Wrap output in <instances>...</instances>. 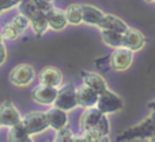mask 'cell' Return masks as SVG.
Masks as SVG:
<instances>
[{
  "mask_svg": "<svg viewBox=\"0 0 155 142\" xmlns=\"http://www.w3.org/2000/svg\"><path fill=\"white\" fill-rule=\"evenodd\" d=\"M155 135V111H151V113L146 119H143L136 126H132L127 129L125 131L120 133L117 135V142H127L134 140H146Z\"/></svg>",
  "mask_w": 155,
  "mask_h": 142,
  "instance_id": "cell-1",
  "label": "cell"
},
{
  "mask_svg": "<svg viewBox=\"0 0 155 142\" xmlns=\"http://www.w3.org/2000/svg\"><path fill=\"white\" fill-rule=\"evenodd\" d=\"M22 124L25 126L26 131L30 135H37L44 133L45 130L49 129V122L46 112L42 111H33V112L26 113L25 116H22Z\"/></svg>",
  "mask_w": 155,
  "mask_h": 142,
  "instance_id": "cell-2",
  "label": "cell"
},
{
  "mask_svg": "<svg viewBox=\"0 0 155 142\" xmlns=\"http://www.w3.org/2000/svg\"><path fill=\"white\" fill-rule=\"evenodd\" d=\"M97 108L101 111L104 115H110V113H116L124 108V101L117 93H114L110 89H106L102 92L98 97V102H97Z\"/></svg>",
  "mask_w": 155,
  "mask_h": 142,
  "instance_id": "cell-3",
  "label": "cell"
},
{
  "mask_svg": "<svg viewBox=\"0 0 155 142\" xmlns=\"http://www.w3.org/2000/svg\"><path fill=\"white\" fill-rule=\"evenodd\" d=\"M35 77H37V74H35V70L33 68V66L26 64V63L15 66L10 71V82L14 86H18V88L31 85Z\"/></svg>",
  "mask_w": 155,
  "mask_h": 142,
  "instance_id": "cell-4",
  "label": "cell"
},
{
  "mask_svg": "<svg viewBox=\"0 0 155 142\" xmlns=\"http://www.w3.org/2000/svg\"><path fill=\"white\" fill-rule=\"evenodd\" d=\"M54 107L64 109L67 112L75 109L78 107V99H76V88L72 83H68L65 86L59 88V94L54 101Z\"/></svg>",
  "mask_w": 155,
  "mask_h": 142,
  "instance_id": "cell-5",
  "label": "cell"
},
{
  "mask_svg": "<svg viewBox=\"0 0 155 142\" xmlns=\"http://www.w3.org/2000/svg\"><path fill=\"white\" fill-rule=\"evenodd\" d=\"M59 94V88L40 85L34 86L31 90V100L40 105H53Z\"/></svg>",
  "mask_w": 155,
  "mask_h": 142,
  "instance_id": "cell-6",
  "label": "cell"
},
{
  "mask_svg": "<svg viewBox=\"0 0 155 142\" xmlns=\"http://www.w3.org/2000/svg\"><path fill=\"white\" fill-rule=\"evenodd\" d=\"M134 54L131 49L128 48H117L110 54V68L116 71H125L129 68L134 60Z\"/></svg>",
  "mask_w": 155,
  "mask_h": 142,
  "instance_id": "cell-7",
  "label": "cell"
},
{
  "mask_svg": "<svg viewBox=\"0 0 155 142\" xmlns=\"http://www.w3.org/2000/svg\"><path fill=\"white\" fill-rule=\"evenodd\" d=\"M22 116L15 104L11 101H4L0 105V124L2 127H10L15 126V124L21 123Z\"/></svg>",
  "mask_w": 155,
  "mask_h": 142,
  "instance_id": "cell-8",
  "label": "cell"
},
{
  "mask_svg": "<svg viewBox=\"0 0 155 142\" xmlns=\"http://www.w3.org/2000/svg\"><path fill=\"white\" fill-rule=\"evenodd\" d=\"M40 83L53 88H61L63 85V72L54 66H46L41 68L37 75Z\"/></svg>",
  "mask_w": 155,
  "mask_h": 142,
  "instance_id": "cell-9",
  "label": "cell"
},
{
  "mask_svg": "<svg viewBox=\"0 0 155 142\" xmlns=\"http://www.w3.org/2000/svg\"><path fill=\"white\" fill-rule=\"evenodd\" d=\"M146 45V38L139 30L134 27H128L125 33H123V47L131 49L132 52H137Z\"/></svg>",
  "mask_w": 155,
  "mask_h": 142,
  "instance_id": "cell-10",
  "label": "cell"
},
{
  "mask_svg": "<svg viewBox=\"0 0 155 142\" xmlns=\"http://www.w3.org/2000/svg\"><path fill=\"white\" fill-rule=\"evenodd\" d=\"M98 97L99 94L95 90L90 88L87 85H80L79 88H76V99H78V107L82 108H93L97 107L98 102Z\"/></svg>",
  "mask_w": 155,
  "mask_h": 142,
  "instance_id": "cell-11",
  "label": "cell"
},
{
  "mask_svg": "<svg viewBox=\"0 0 155 142\" xmlns=\"http://www.w3.org/2000/svg\"><path fill=\"white\" fill-rule=\"evenodd\" d=\"M80 78H82L83 83L87 86H90L93 90H95L98 94H101L102 92H105L107 88V82L105 81V78L101 74L94 71H80Z\"/></svg>",
  "mask_w": 155,
  "mask_h": 142,
  "instance_id": "cell-12",
  "label": "cell"
},
{
  "mask_svg": "<svg viewBox=\"0 0 155 142\" xmlns=\"http://www.w3.org/2000/svg\"><path fill=\"white\" fill-rule=\"evenodd\" d=\"M46 116H48L49 122V129H53L54 131L64 129L68 124V112L54 107V105L46 111Z\"/></svg>",
  "mask_w": 155,
  "mask_h": 142,
  "instance_id": "cell-13",
  "label": "cell"
},
{
  "mask_svg": "<svg viewBox=\"0 0 155 142\" xmlns=\"http://www.w3.org/2000/svg\"><path fill=\"white\" fill-rule=\"evenodd\" d=\"M46 19L49 23V29L54 30V32H60L64 30L68 25L67 16H65V11L61 8L52 7L51 10L46 12Z\"/></svg>",
  "mask_w": 155,
  "mask_h": 142,
  "instance_id": "cell-14",
  "label": "cell"
},
{
  "mask_svg": "<svg viewBox=\"0 0 155 142\" xmlns=\"http://www.w3.org/2000/svg\"><path fill=\"white\" fill-rule=\"evenodd\" d=\"M102 115H104V113H102L97 107L86 108V109L82 112L80 119H79L80 130L84 131V130H88V129H94V127L98 124V122L101 120Z\"/></svg>",
  "mask_w": 155,
  "mask_h": 142,
  "instance_id": "cell-15",
  "label": "cell"
},
{
  "mask_svg": "<svg viewBox=\"0 0 155 142\" xmlns=\"http://www.w3.org/2000/svg\"><path fill=\"white\" fill-rule=\"evenodd\" d=\"M99 29L101 30H113V32L118 33H125L128 29V25L123 21L121 18L113 15V14H105L102 22L99 23Z\"/></svg>",
  "mask_w": 155,
  "mask_h": 142,
  "instance_id": "cell-16",
  "label": "cell"
},
{
  "mask_svg": "<svg viewBox=\"0 0 155 142\" xmlns=\"http://www.w3.org/2000/svg\"><path fill=\"white\" fill-rule=\"evenodd\" d=\"M82 11H83V23L91 25V26H99L102 22L105 14L102 12L99 8L91 4H82Z\"/></svg>",
  "mask_w": 155,
  "mask_h": 142,
  "instance_id": "cell-17",
  "label": "cell"
},
{
  "mask_svg": "<svg viewBox=\"0 0 155 142\" xmlns=\"http://www.w3.org/2000/svg\"><path fill=\"white\" fill-rule=\"evenodd\" d=\"M30 26L31 30L37 37H41L46 33V30L49 29V23L46 19V12H37L34 16L30 18Z\"/></svg>",
  "mask_w": 155,
  "mask_h": 142,
  "instance_id": "cell-18",
  "label": "cell"
},
{
  "mask_svg": "<svg viewBox=\"0 0 155 142\" xmlns=\"http://www.w3.org/2000/svg\"><path fill=\"white\" fill-rule=\"evenodd\" d=\"M101 38L105 45L113 49L123 47V33L113 32V30H101Z\"/></svg>",
  "mask_w": 155,
  "mask_h": 142,
  "instance_id": "cell-19",
  "label": "cell"
},
{
  "mask_svg": "<svg viewBox=\"0 0 155 142\" xmlns=\"http://www.w3.org/2000/svg\"><path fill=\"white\" fill-rule=\"evenodd\" d=\"M65 16H67L68 25H78L83 23V11H82V4H70L65 8Z\"/></svg>",
  "mask_w": 155,
  "mask_h": 142,
  "instance_id": "cell-20",
  "label": "cell"
},
{
  "mask_svg": "<svg viewBox=\"0 0 155 142\" xmlns=\"http://www.w3.org/2000/svg\"><path fill=\"white\" fill-rule=\"evenodd\" d=\"M18 10H19V12L23 14V15L27 16L29 19L31 18V16H34L37 12H40L35 0H22L21 3H18ZM41 12H42V11H41Z\"/></svg>",
  "mask_w": 155,
  "mask_h": 142,
  "instance_id": "cell-21",
  "label": "cell"
},
{
  "mask_svg": "<svg viewBox=\"0 0 155 142\" xmlns=\"http://www.w3.org/2000/svg\"><path fill=\"white\" fill-rule=\"evenodd\" d=\"M0 33H2V37L4 41H14V40H18L21 37L22 32L19 29H16L11 22H7L2 26L0 29Z\"/></svg>",
  "mask_w": 155,
  "mask_h": 142,
  "instance_id": "cell-22",
  "label": "cell"
},
{
  "mask_svg": "<svg viewBox=\"0 0 155 142\" xmlns=\"http://www.w3.org/2000/svg\"><path fill=\"white\" fill-rule=\"evenodd\" d=\"M27 135H30V134L26 131L25 126L22 124V122H21V123H18V124H15V126H12V127L8 129L7 138H8V141L10 142H18V141H21L22 138L27 137Z\"/></svg>",
  "mask_w": 155,
  "mask_h": 142,
  "instance_id": "cell-23",
  "label": "cell"
},
{
  "mask_svg": "<svg viewBox=\"0 0 155 142\" xmlns=\"http://www.w3.org/2000/svg\"><path fill=\"white\" fill-rule=\"evenodd\" d=\"M10 22L14 25V26L16 27V29H19V30H21L22 33H23L25 30H26L27 27L30 26V19L27 18V16H25L23 14H21V12H19V14H16V15L14 16V18L11 19Z\"/></svg>",
  "mask_w": 155,
  "mask_h": 142,
  "instance_id": "cell-24",
  "label": "cell"
},
{
  "mask_svg": "<svg viewBox=\"0 0 155 142\" xmlns=\"http://www.w3.org/2000/svg\"><path fill=\"white\" fill-rule=\"evenodd\" d=\"M74 140V133L68 126H65L64 129L57 130L56 135H54V142H72Z\"/></svg>",
  "mask_w": 155,
  "mask_h": 142,
  "instance_id": "cell-25",
  "label": "cell"
},
{
  "mask_svg": "<svg viewBox=\"0 0 155 142\" xmlns=\"http://www.w3.org/2000/svg\"><path fill=\"white\" fill-rule=\"evenodd\" d=\"M95 129L101 133L102 137L109 135V133H110V123H109V119H107V115H102L101 120L98 122V124L95 126Z\"/></svg>",
  "mask_w": 155,
  "mask_h": 142,
  "instance_id": "cell-26",
  "label": "cell"
},
{
  "mask_svg": "<svg viewBox=\"0 0 155 142\" xmlns=\"http://www.w3.org/2000/svg\"><path fill=\"white\" fill-rule=\"evenodd\" d=\"M82 135L84 137L86 142H98L102 138L101 133H99L95 127H94V129H88V130L82 131Z\"/></svg>",
  "mask_w": 155,
  "mask_h": 142,
  "instance_id": "cell-27",
  "label": "cell"
},
{
  "mask_svg": "<svg viewBox=\"0 0 155 142\" xmlns=\"http://www.w3.org/2000/svg\"><path fill=\"white\" fill-rule=\"evenodd\" d=\"M95 66H97V68L101 70V71L110 70V55L109 56L101 57V59H97L95 60Z\"/></svg>",
  "mask_w": 155,
  "mask_h": 142,
  "instance_id": "cell-28",
  "label": "cell"
},
{
  "mask_svg": "<svg viewBox=\"0 0 155 142\" xmlns=\"http://www.w3.org/2000/svg\"><path fill=\"white\" fill-rule=\"evenodd\" d=\"M18 3L14 2V0H0V14L3 11H7V10H11V8L16 7Z\"/></svg>",
  "mask_w": 155,
  "mask_h": 142,
  "instance_id": "cell-29",
  "label": "cell"
},
{
  "mask_svg": "<svg viewBox=\"0 0 155 142\" xmlns=\"http://www.w3.org/2000/svg\"><path fill=\"white\" fill-rule=\"evenodd\" d=\"M5 59H7V48H5L4 44L0 45V66L4 64Z\"/></svg>",
  "mask_w": 155,
  "mask_h": 142,
  "instance_id": "cell-30",
  "label": "cell"
},
{
  "mask_svg": "<svg viewBox=\"0 0 155 142\" xmlns=\"http://www.w3.org/2000/svg\"><path fill=\"white\" fill-rule=\"evenodd\" d=\"M72 142H86V140H84V137H83L82 134H74Z\"/></svg>",
  "mask_w": 155,
  "mask_h": 142,
  "instance_id": "cell-31",
  "label": "cell"
},
{
  "mask_svg": "<svg viewBox=\"0 0 155 142\" xmlns=\"http://www.w3.org/2000/svg\"><path fill=\"white\" fill-rule=\"evenodd\" d=\"M18 142H34V141H33V137H31V135H27V137L22 138V140L18 141Z\"/></svg>",
  "mask_w": 155,
  "mask_h": 142,
  "instance_id": "cell-32",
  "label": "cell"
},
{
  "mask_svg": "<svg viewBox=\"0 0 155 142\" xmlns=\"http://www.w3.org/2000/svg\"><path fill=\"white\" fill-rule=\"evenodd\" d=\"M148 108H150L151 111H155V100H153V101L148 102Z\"/></svg>",
  "mask_w": 155,
  "mask_h": 142,
  "instance_id": "cell-33",
  "label": "cell"
},
{
  "mask_svg": "<svg viewBox=\"0 0 155 142\" xmlns=\"http://www.w3.org/2000/svg\"><path fill=\"white\" fill-rule=\"evenodd\" d=\"M98 142H110L109 135H105V137H102V138H101V140H99Z\"/></svg>",
  "mask_w": 155,
  "mask_h": 142,
  "instance_id": "cell-34",
  "label": "cell"
},
{
  "mask_svg": "<svg viewBox=\"0 0 155 142\" xmlns=\"http://www.w3.org/2000/svg\"><path fill=\"white\" fill-rule=\"evenodd\" d=\"M2 44H4V40H3V37H2V33H0V45Z\"/></svg>",
  "mask_w": 155,
  "mask_h": 142,
  "instance_id": "cell-35",
  "label": "cell"
},
{
  "mask_svg": "<svg viewBox=\"0 0 155 142\" xmlns=\"http://www.w3.org/2000/svg\"><path fill=\"white\" fill-rule=\"evenodd\" d=\"M148 142H155V135L154 137H151V138H148Z\"/></svg>",
  "mask_w": 155,
  "mask_h": 142,
  "instance_id": "cell-36",
  "label": "cell"
},
{
  "mask_svg": "<svg viewBox=\"0 0 155 142\" xmlns=\"http://www.w3.org/2000/svg\"><path fill=\"white\" fill-rule=\"evenodd\" d=\"M144 2H147V3H154L155 0H144Z\"/></svg>",
  "mask_w": 155,
  "mask_h": 142,
  "instance_id": "cell-37",
  "label": "cell"
},
{
  "mask_svg": "<svg viewBox=\"0 0 155 142\" xmlns=\"http://www.w3.org/2000/svg\"><path fill=\"white\" fill-rule=\"evenodd\" d=\"M45 2H48V3H52V4H53V2H54V0H45Z\"/></svg>",
  "mask_w": 155,
  "mask_h": 142,
  "instance_id": "cell-38",
  "label": "cell"
},
{
  "mask_svg": "<svg viewBox=\"0 0 155 142\" xmlns=\"http://www.w3.org/2000/svg\"><path fill=\"white\" fill-rule=\"evenodd\" d=\"M14 2H16V3H21V2H22V0H14Z\"/></svg>",
  "mask_w": 155,
  "mask_h": 142,
  "instance_id": "cell-39",
  "label": "cell"
},
{
  "mask_svg": "<svg viewBox=\"0 0 155 142\" xmlns=\"http://www.w3.org/2000/svg\"><path fill=\"white\" fill-rule=\"evenodd\" d=\"M48 142H54V141H48Z\"/></svg>",
  "mask_w": 155,
  "mask_h": 142,
  "instance_id": "cell-40",
  "label": "cell"
},
{
  "mask_svg": "<svg viewBox=\"0 0 155 142\" xmlns=\"http://www.w3.org/2000/svg\"><path fill=\"white\" fill-rule=\"evenodd\" d=\"M0 127H2V124H0Z\"/></svg>",
  "mask_w": 155,
  "mask_h": 142,
  "instance_id": "cell-41",
  "label": "cell"
}]
</instances>
